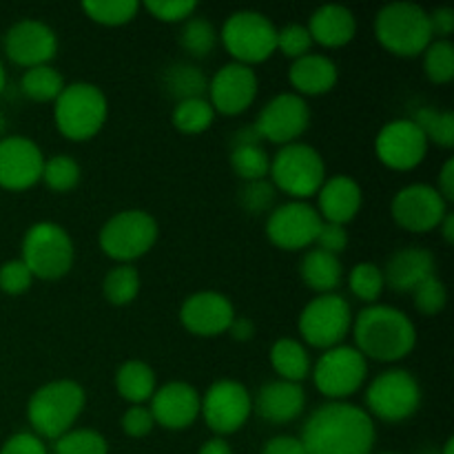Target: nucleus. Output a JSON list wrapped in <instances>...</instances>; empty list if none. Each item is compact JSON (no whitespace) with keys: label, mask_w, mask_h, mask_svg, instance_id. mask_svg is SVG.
<instances>
[{"label":"nucleus","mask_w":454,"mask_h":454,"mask_svg":"<svg viewBox=\"0 0 454 454\" xmlns=\"http://www.w3.org/2000/svg\"><path fill=\"white\" fill-rule=\"evenodd\" d=\"M217 35L226 53L239 65H262L278 51V27L266 13L255 9H238L231 13Z\"/></svg>","instance_id":"nucleus-8"},{"label":"nucleus","mask_w":454,"mask_h":454,"mask_svg":"<svg viewBox=\"0 0 454 454\" xmlns=\"http://www.w3.org/2000/svg\"><path fill=\"white\" fill-rule=\"evenodd\" d=\"M381 454H399V452H381Z\"/></svg>","instance_id":"nucleus-61"},{"label":"nucleus","mask_w":454,"mask_h":454,"mask_svg":"<svg viewBox=\"0 0 454 454\" xmlns=\"http://www.w3.org/2000/svg\"><path fill=\"white\" fill-rule=\"evenodd\" d=\"M0 454H49L47 443L38 437V434L29 433V430H22V433L12 434V437L4 439V443L0 446Z\"/></svg>","instance_id":"nucleus-50"},{"label":"nucleus","mask_w":454,"mask_h":454,"mask_svg":"<svg viewBox=\"0 0 454 454\" xmlns=\"http://www.w3.org/2000/svg\"><path fill=\"white\" fill-rule=\"evenodd\" d=\"M322 229V217L310 202L288 200L266 217V238L275 248L286 253L309 251Z\"/></svg>","instance_id":"nucleus-14"},{"label":"nucleus","mask_w":454,"mask_h":454,"mask_svg":"<svg viewBox=\"0 0 454 454\" xmlns=\"http://www.w3.org/2000/svg\"><path fill=\"white\" fill-rule=\"evenodd\" d=\"M411 295L417 313L426 315V317L439 315L448 304V288L439 275H430L428 279H424Z\"/></svg>","instance_id":"nucleus-44"},{"label":"nucleus","mask_w":454,"mask_h":454,"mask_svg":"<svg viewBox=\"0 0 454 454\" xmlns=\"http://www.w3.org/2000/svg\"><path fill=\"white\" fill-rule=\"evenodd\" d=\"M140 7H145L146 13L164 25H182L198 12L195 0H146Z\"/></svg>","instance_id":"nucleus-45"},{"label":"nucleus","mask_w":454,"mask_h":454,"mask_svg":"<svg viewBox=\"0 0 454 454\" xmlns=\"http://www.w3.org/2000/svg\"><path fill=\"white\" fill-rule=\"evenodd\" d=\"M142 279L140 273L133 264H118L105 275V282H102V295L109 301L111 306H122L133 304L140 295Z\"/></svg>","instance_id":"nucleus-34"},{"label":"nucleus","mask_w":454,"mask_h":454,"mask_svg":"<svg viewBox=\"0 0 454 454\" xmlns=\"http://www.w3.org/2000/svg\"><path fill=\"white\" fill-rule=\"evenodd\" d=\"M306 411V390L301 384L273 380L266 381L253 397V412L266 424L284 426L295 421Z\"/></svg>","instance_id":"nucleus-24"},{"label":"nucleus","mask_w":454,"mask_h":454,"mask_svg":"<svg viewBox=\"0 0 454 454\" xmlns=\"http://www.w3.org/2000/svg\"><path fill=\"white\" fill-rule=\"evenodd\" d=\"M386 288L395 293H412L430 275H437V260L424 247H406L395 251L381 269Z\"/></svg>","instance_id":"nucleus-25"},{"label":"nucleus","mask_w":454,"mask_h":454,"mask_svg":"<svg viewBox=\"0 0 454 454\" xmlns=\"http://www.w3.org/2000/svg\"><path fill=\"white\" fill-rule=\"evenodd\" d=\"M173 127L184 136H200L208 131L215 122V111L207 98H191V100L176 102L171 114Z\"/></svg>","instance_id":"nucleus-36"},{"label":"nucleus","mask_w":454,"mask_h":454,"mask_svg":"<svg viewBox=\"0 0 454 454\" xmlns=\"http://www.w3.org/2000/svg\"><path fill=\"white\" fill-rule=\"evenodd\" d=\"M162 89L176 102L191 100V98H207L208 78L195 62L177 60L164 69Z\"/></svg>","instance_id":"nucleus-31"},{"label":"nucleus","mask_w":454,"mask_h":454,"mask_svg":"<svg viewBox=\"0 0 454 454\" xmlns=\"http://www.w3.org/2000/svg\"><path fill=\"white\" fill-rule=\"evenodd\" d=\"M315 198H317L315 211L319 213L322 222L348 226L362 211L364 191L355 177L337 173V176L324 180L322 189L317 191Z\"/></svg>","instance_id":"nucleus-23"},{"label":"nucleus","mask_w":454,"mask_h":454,"mask_svg":"<svg viewBox=\"0 0 454 454\" xmlns=\"http://www.w3.org/2000/svg\"><path fill=\"white\" fill-rule=\"evenodd\" d=\"M313 247L319 248V251H326L331 253V255L340 257L341 253L346 251V247H348V231H346V226L322 222V229H319L317 239H315Z\"/></svg>","instance_id":"nucleus-49"},{"label":"nucleus","mask_w":454,"mask_h":454,"mask_svg":"<svg viewBox=\"0 0 454 454\" xmlns=\"http://www.w3.org/2000/svg\"><path fill=\"white\" fill-rule=\"evenodd\" d=\"M82 12L96 25L124 27L136 20L140 3L136 0H84Z\"/></svg>","instance_id":"nucleus-37"},{"label":"nucleus","mask_w":454,"mask_h":454,"mask_svg":"<svg viewBox=\"0 0 454 454\" xmlns=\"http://www.w3.org/2000/svg\"><path fill=\"white\" fill-rule=\"evenodd\" d=\"M434 189L439 191V195H442L448 204L454 202V160L452 158L443 162L442 171H439L437 186H434Z\"/></svg>","instance_id":"nucleus-53"},{"label":"nucleus","mask_w":454,"mask_h":454,"mask_svg":"<svg viewBox=\"0 0 454 454\" xmlns=\"http://www.w3.org/2000/svg\"><path fill=\"white\" fill-rule=\"evenodd\" d=\"M262 137L260 133H257L255 124H247V127H239L238 131L233 133V137H231V149H235V146H248V145H262Z\"/></svg>","instance_id":"nucleus-55"},{"label":"nucleus","mask_w":454,"mask_h":454,"mask_svg":"<svg viewBox=\"0 0 454 454\" xmlns=\"http://www.w3.org/2000/svg\"><path fill=\"white\" fill-rule=\"evenodd\" d=\"M80 177H82V168H80L78 160L71 158V155L58 153L51 158H44L40 182L53 193H69L80 184Z\"/></svg>","instance_id":"nucleus-38"},{"label":"nucleus","mask_w":454,"mask_h":454,"mask_svg":"<svg viewBox=\"0 0 454 454\" xmlns=\"http://www.w3.org/2000/svg\"><path fill=\"white\" fill-rule=\"evenodd\" d=\"M53 454H109V443L93 428H71L53 442Z\"/></svg>","instance_id":"nucleus-42"},{"label":"nucleus","mask_w":454,"mask_h":454,"mask_svg":"<svg viewBox=\"0 0 454 454\" xmlns=\"http://www.w3.org/2000/svg\"><path fill=\"white\" fill-rule=\"evenodd\" d=\"M3 137H7V118H4L3 109H0V140Z\"/></svg>","instance_id":"nucleus-59"},{"label":"nucleus","mask_w":454,"mask_h":454,"mask_svg":"<svg viewBox=\"0 0 454 454\" xmlns=\"http://www.w3.org/2000/svg\"><path fill=\"white\" fill-rule=\"evenodd\" d=\"M340 80V69L331 56L324 53H306L297 58L288 67V82H291L293 93L306 98H317L324 93H331Z\"/></svg>","instance_id":"nucleus-26"},{"label":"nucleus","mask_w":454,"mask_h":454,"mask_svg":"<svg viewBox=\"0 0 454 454\" xmlns=\"http://www.w3.org/2000/svg\"><path fill=\"white\" fill-rule=\"evenodd\" d=\"M257 91H260V80H257L255 69L231 60L208 80L207 100L211 102L215 115L235 118L251 109Z\"/></svg>","instance_id":"nucleus-18"},{"label":"nucleus","mask_w":454,"mask_h":454,"mask_svg":"<svg viewBox=\"0 0 454 454\" xmlns=\"http://www.w3.org/2000/svg\"><path fill=\"white\" fill-rule=\"evenodd\" d=\"M430 31L434 40H450L454 31V12L450 7H437L428 12Z\"/></svg>","instance_id":"nucleus-51"},{"label":"nucleus","mask_w":454,"mask_h":454,"mask_svg":"<svg viewBox=\"0 0 454 454\" xmlns=\"http://www.w3.org/2000/svg\"><path fill=\"white\" fill-rule=\"evenodd\" d=\"M375 38L397 58H419L433 43L428 12L415 3L384 4L375 16Z\"/></svg>","instance_id":"nucleus-5"},{"label":"nucleus","mask_w":454,"mask_h":454,"mask_svg":"<svg viewBox=\"0 0 454 454\" xmlns=\"http://www.w3.org/2000/svg\"><path fill=\"white\" fill-rule=\"evenodd\" d=\"M269 359L279 380L293 381V384H301L313 368L309 348L293 337H282V340L273 341Z\"/></svg>","instance_id":"nucleus-30"},{"label":"nucleus","mask_w":454,"mask_h":454,"mask_svg":"<svg viewBox=\"0 0 454 454\" xmlns=\"http://www.w3.org/2000/svg\"><path fill=\"white\" fill-rule=\"evenodd\" d=\"M275 195H278V189H275L269 177L266 180L242 182L238 191V204L248 215H262V213H270L275 208Z\"/></svg>","instance_id":"nucleus-43"},{"label":"nucleus","mask_w":454,"mask_h":454,"mask_svg":"<svg viewBox=\"0 0 454 454\" xmlns=\"http://www.w3.org/2000/svg\"><path fill=\"white\" fill-rule=\"evenodd\" d=\"M262 454H306L304 446H301L300 437H293V434H278V437H270L269 442L262 448Z\"/></svg>","instance_id":"nucleus-52"},{"label":"nucleus","mask_w":454,"mask_h":454,"mask_svg":"<svg viewBox=\"0 0 454 454\" xmlns=\"http://www.w3.org/2000/svg\"><path fill=\"white\" fill-rule=\"evenodd\" d=\"M155 421L149 406H129L122 415V433L131 439H145L153 433Z\"/></svg>","instance_id":"nucleus-48"},{"label":"nucleus","mask_w":454,"mask_h":454,"mask_svg":"<svg viewBox=\"0 0 454 454\" xmlns=\"http://www.w3.org/2000/svg\"><path fill=\"white\" fill-rule=\"evenodd\" d=\"M115 390L131 406H145L158 390V377L142 359H127L115 371Z\"/></svg>","instance_id":"nucleus-29"},{"label":"nucleus","mask_w":454,"mask_h":454,"mask_svg":"<svg viewBox=\"0 0 454 454\" xmlns=\"http://www.w3.org/2000/svg\"><path fill=\"white\" fill-rule=\"evenodd\" d=\"M31 284H34V275L29 273V269H27L20 257L0 264V291L4 295H22V293L29 291Z\"/></svg>","instance_id":"nucleus-47"},{"label":"nucleus","mask_w":454,"mask_h":454,"mask_svg":"<svg viewBox=\"0 0 454 454\" xmlns=\"http://www.w3.org/2000/svg\"><path fill=\"white\" fill-rule=\"evenodd\" d=\"M355 348L372 362L397 364L417 346V326L402 309L371 304L353 317Z\"/></svg>","instance_id":"nucleus-2"},{"label":"nucleus","mask_w":454,"mask_h":454,"mask_svg":"<svg viewBox=\"0 0 454 454\" xmlns=\"http://www.w3.org/2000/svg\"><path fill=\"white\" fill-rule=\"evenodd\" d=\"M4 89H7V71H4L3 60H0V96L4 93Z\"/></svg>","instance_id":"nucleus-58"},{"label":"nucleus","mask_w":454,"mask_h":454,"mask_svg":"<svg viewBox=\"0 0 454 454\" xmlns=\"http://www.w3.org/2000/svg\"><path fill=\"white\" fill-rule=\"evenodd\" d=\"M326 177V162L322 153L306 142L279 146L278 153L270 158L269 180L279 193L291 200L309 202L317 195Z\"/></svg>","instance_id":"nucleus-7"},{"label":"nucleus","mask_w":454,"mask_h":454,"mask_svg":"<svg viewBox=\"0 0 454 454\" xmlns=\"http://www.w3.org/2000/svg\"><path fill=\"white\" fill-rule=\"evenodd\" d=\"M109 118V100L93 82L65 84L53 102V124L69 142H87L102 131Z\"/></svg>","instance_id":"nucleus-4"},{"label":"nucleus","mask_w":454,"mask_h":454,"mask_svg":"<svg viewBox=\"0 0 454 454\" xmlns=\"http://www.w3.org/2000/svg\"><path fill=\"white\" fill-rule=\"evenodd\" d=\"M300 442L306 454H372L377 428L364 408L326 402L304 421Z\"/></svg>","instance_id":"nucleus-1"},{"label":"nucleus","mask_w":454,"mask_h":454,"mask_svg":"<svg viewBox=\"0 0 454 454\" xmlns=\"http://www.w3.org/2000/svg\"><path fill=\"white\" fill-rule=\"evenodd\" d=\"M300 278L310 291L317 295L337 293V288L344 282V266L337 255H331L319 248H309L300 262Z\"/></svg>","instance_id":"nucleus-28"},{"label":"nucleus","mask_w":454,"mask_h":454,"mask_svg":"<svg viewBox=\"0 0 454 454\" xmlns=\"http://www.w3.org/2000/svg\"><path fill=\"white\" fill-rule=\"evenodd\" d=\"M87 406V393L75 380H53L34 390L27 402L31 433L43 442H56L69 433Z\"/></svg>","instance_id":"nucleus-3"},{"label":"nucleus","mask_w":454,"mask_h":454,"mask_svg":"<svg viewBox=\"0 0 454 454\" xmlns=\"http://www.w3.org/2000/svg\"><path fill=\"white\" fill-rule=\"evenodd\" d=\"M4 56L22 69L51 65L58 53V35L47 22L25 18L4 31Z\"/></svg>","instance_id":"nucleus-19"},{"label":"nucleus","mask_w":454,"mask_h":454,"mask_svg":"<svg viewBox=\"0 0 454 454\" xmlns=\"http://www.w3.org/2000/svg\"><path fill=\"white\" fill-rule=\"evenodd\" d=\"M231 168L242 182L266 180L270 171V155L262 145L231 149Z\"/></svg>","instance_id":"nucleus-40"},{"label":"nucleus","mask_w":454,"mask_h":454,"mask_svg":"<svg viewBox=\"0 0 454 454\" xmlns=\"http://www.w3.org/2000/svg\"><path fill=\"white\" fill-rule=\"evenodd\" d=\"M158 235L160 226L149 211L124 208L105 222L98 235V244L115 264H133L155 247Z\"/></svg>","instance_id":"nucleus-9"},{"label":"nucleus","mask_w":454,"mask_h":454,"mask_svg":"<svg viewBox=\"0 0 454 454\" xmlns=\"http://www.w3.org/2000/svg\"><path fill=\"white\" fill-rule=\"evenodd\" d=\"M253 415V397L238 380H217L202 395L200 417L215 437L226 439L247 426Z\"/></svg>","instance_id":"nucleus-13"},{"label":"nucleus","mask_w":454,"mask_h":454,"mask_svg":"<svg viewBox=\"0 0 454 454\" xmlns=\"http://www.w3.org/2000/svg\"><path fill=\"white\" fill-rule=\"evenodd\" d=\"M44 153L31 137L7 136L0 140V189L20 193L43 177Z\"/></svg>","instance_id":"nucleus-20"},{"label":"nucleus","mask_w":454,"mask_h":454,"mask_svg":"<svg viewBox=\"0 0 454 454\" xmlns=\"http://www.w3.org/2000/svg\"><path fill=\"white\" fill-rule=\"evenodd\" d=\"M300 335L306 346L324 350L344 344L353 328V309L340 293L317 295L301 309Z\"/></svg>","instance_id":"nucleus-12"},{"label":"nucleus","mask_w":454,"mask_h":454,"mask_svg":"<svg viewBox=\"0 0 454 454\" xmlns=\"http://www.w3.org/2000/svg\"><path fill=\"white\" fill-rule=\"evenodd\" d=\"M439 454H454V439L452 437L446 439V443H443L442 452H439Z\"/></svg>","instance_id":"nucleus-60"},{"label":"nucleus","mask_w":454,"mask_h":454,"mask_svg":"<svg viewBox=\"0 0 454 454\" xmlns=\"http://www.w3.org/2000/svg\"><path fill=\"white\" fill-rule=\"evenodd\" d=\"M424 74L433 84H448L454 80V44L450 40H433L426 47Z\"/></svg>","instance_id":"nucleus-41"},{"label":"nucleus","mask_w":454,"mask_h":454,"mask_svg":"<svg viewBox=\"0 0 454 454\" xmlns=\"http://www.w3.org/2000/svg\"><path fill=\"white\" fill-rule=\"evenodd\" d=\"M428 140L411 118H395L380 129L375 137V155L386 168L408 173L428 155Z\"/></svg>","instance_id":"nucleus-17"},{"label":"nucleus","mask_w":454,"mask_h":454,"mask_svg":"<svg viewBox=\"0 0 454 454\" xmlns=\"http://www.w3.org/2000/svg\"><path fill=\"white\" fill-rule=\"evenodd\" d=\"M200 406H202V395L186 381H168L158 386L149 402L155 426L171 433L191 428L200 419Z\"/></svg>","instance_id":"nucleus-21"},{"label":"nucleus","mask_w":454,"mask_h":454,"mask_svg":"<svg viewBox=\"0 0 454 454\" xmlns=\"http://www.w3.org/2000/svg\"><path fill=\"white\" fill-rule=\"evenodd\" d=\"M65 89V78L60 71L53 65L34 67V69H25L20 78V93L31 102H56Z\"/></svg>","instance_id":"nucleus-32"},{"label":"nucleus","mask_w":454,"mask_h":454,"mask_svg":"<svg viewBox=\"0 0 454 454\" xmlns=\"http://www.w3.org/2000/svg\"><path fill=\"white\" fill-rule=\"evenodd\" d=\"M20 260L34 279L58 282L74 269V239L69 231L56 222H35L22 235Z\"/></svg>","instance_id":"nucleus-6"},{"label":"nucleus","mask_w":454,"mask_h":454,"mask_svg":"<svg viewBox=\"0 0 454 454\" xmlns=\"http://www.w3.org/2000/svg\"><path fill=\"white\" fill-rule=\"evenodd\" d=\"M437 229H439V233H442L443 242H446V244L454 242V215L450 211L446 213V217H443L442 224H439Z\"/></svg>","instance_id":"nucleus-57"},{"label":"nucleus","mask_w":454,"mask_h":454,"mask_svg":"<svg viewBox=\"0 0 454 454\" xmlns=\"http://www.w3.org/2000/svg\"><path fill=\"white\" fill-rule=\"evenodd\" d=\"M348 288L366 306L377 304L381 293L386 291L381 266L375 262H357L348 273Z\"/></svg>","instance_id":"nucleus-39"},{"label":"nucleus","mask_w":454,"mask_h":454,"mask_svg":"<svg viewBox=\"0 0 454 454\" xmlns=\"http://www.w3.org/2000/svg\"><path fill=\"white\" fill-rule=\"evenodd\" d=\"M180 47L182 51L189 58H195V60H202V58H208L217 47V35L215 27H213L211 20L202 16H191L189 20H184L180 25Z\"/></svg>","instance_id":"nucleus-33"},{"label":"nucleus","mask_w":454,"mask_h":454,"mask_svg":"<svg viewBox=\"0 0 454 454\" xmlns=\"http://www.w3.org/2000/svg\"><path fill=\"white\" fill-rule=\"evenodd\" d=\"M412 122L419 127L428 145H437L439 149L454 146V114L437 109V106H421L411 115Z\"/></svg>","instance_id":"nucleus-35"},{"label":"nucleus","mask_w":454,"mask_h":454,"mask_svg":"<svg viewBox=\"0 0 454 454\" xmlns=\"http://www.w3.org/2000/svg\"><path fill=\"white\" fill-rule=\"evenodd\" d=\"M366 408L371 419L384 424H403L421 408V386L411 371L388 368L366 388Z\"/></svg>","instance_id":"nucleus-10"},{"label":"nucleus","mask_w":454,"mask_h":454,"mask_svg":"<svg viewBox=\"0 0 454 454\" xmlns=\"http://www.w3.org/2000/svg\"><path fill=\"white\" fill-rule=\"evenodd\" d=\"M306 29L313 44L324 49H341L357 35V18L344 4H324L310 13Z\"/></svg>","instance_id":"nucleus-27"},{"label":"nucleus","mask_w":454,"mask_h":454,"mask_svg":"<svg viewBox=\"0 0 454 454\" xmlns=\"http://www.w3.org/2000/svg\"><path fill=\"white\" fill-rule=\"evenodd\" d=\"M278 51L286 56L291 62L313 51V38H310L306 25L288 22L282 29H278Z\"/></svg>","instance_id":"nucleus-46"},{"label":"nucleus","mask_w":454,"mask_h":454,"mask_svg":"<svg viewBox=\"0 0 454 454\" xmlns=\"http://www.w3.org/2000/svg\"><path fill=\"white\" fill-rule=\"evenodd\" d=\"M257 133L264 142L286 146L300 142L310 124V106L301 96L293 91L278 93L262 106L255 122Z\"/></svg>","instance_id":"nucleus-16"},{"label":"nucleus","mask_w":454,"mask_h":454,"mask_svg":"<svg viewBox=\"0 0 454 454\" xmlns=\"http://www.w3.org/2000/svg\"><path fill=\"white\" fill-rule=\"evenodd\" d=\"M450 204L439 195L433 184L415 182L395 193L390 202V215L399 229L408 233L424 235L430 231H437L446 213L450 211Z\"/></svg>","instance_id":"nucleus-15"},{"label":"nucleus","mask_w":454,"mask_h":454,"mask_svg":"<svg viewBox=\"0 0 454 454\" xmlns=\"http://www.w3.org/2000/svg\"><path fill=\"white\" fill-rule=\"evenodd\" d=\"M313 384L328 402H346L368 380V362L355 346L340 344L324 350L310 368Z\"/></svg>","instance_id":"nucleus-11"},{"label":"nucleus","mask_w":454,"mask_h":454,"mask_svg":"<svg viewBox=\"0 0 454 454\" xmlns=\"http://www.w3.org/2000/svg\"><path fill=\"white\" fill-rule=\"evenodd\" d=\"M198 454H233V448L229 446V442H226V439L213 437L200 446Z\"/></svg>","instance_id":"nucleus-56"},{"label":"nucleus","mask_w":454,"mask_h":454,"mask_svg":"<svg viewBox=\"0 0 454 454\" xmlns=\"http://www.w3.org/2000/svg\"><path fill=\"white\" fill-rule=\"evenodd\" d=\"M226 333H229L233 341H242V344H247V341H251L253 337H255V324H253V319L238 317V315H235V319L231 322L229 331Z\"/></svg>","instance_id":"nucleus-54"},{"label":"nucleus","mask_w":454,"mask_h":454,"mask_svg":"<svg viewBox=\"0 0 454 454\" xmlns=\"http://www.w3.org/2000/svg\"><path fill=\"white\" fill-rule=\"evenodd\" d=\"M233 319V301L220 291H198L180 306V324L195 337L224 335Z\"/></svg>","instance_id":"nucleus-22"}]
</instances>
